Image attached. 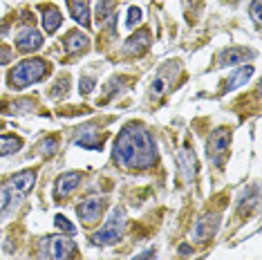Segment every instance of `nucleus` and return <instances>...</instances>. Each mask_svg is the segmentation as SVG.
I'll return each instance as SVG.
<instances>
[{"label": "nucleus", "mask_w": 262, "mask_h": 260, "mask_svg": "<svg viewBox=\"0 0 262 260\" xmlns=\"http://www.w3.org/2000/svg\"><path fill=\"white\" fill-rule=\"evenodd\" d=\"M68 92H70V76H61V79H58L56 83L52 85L50 97H52V99H63Z\"/></svg>", "instance_id": "obj_21"}, {"label": "nucleus", "mask_w": 262, "mask_h": 260, "mask_svg": "<svg viewBox=\"0 0 262 260\" xmlns=\"http://www.w3.org/2000/svg\"><path fill=\"white\" fill-rule=\"evenodd\" d=\"M94 83H97V81H94V76H83L81 83H79V90H81L83 97H85V94H90V92L94 90Z\"/></svg>", "instance_id": "obj_26"}, {"label": "nucleus", "mask_w": 262, "mask_h": 260, "mask_svg": "<svg viewBox=\"0 0 262 260\" xmlns=\"http://www.w3.org/2000/svg\"><path fill=\"white\" fill-rule=\"evenodd\" d=\"M148 45H150V34H148V29H141L139 34L130 36L126 43H123V54H128V56H139Z\"/></svg>", "instance_id": "obj_13"}, {"label": "nucleus", "mask_w": 262, "mask_h": 260, "mask_svg": "<svg viewBox=\"0 0 262 260\" xmlns=\"http://www.w3.org/2000/svg\"><path fill=\"white\" fill-rule=\"evenodd\" d=\"M177 164H180V173L184 182H193V177L198 175V157L190 148H182L177 153Z\"/></svg>", "instance_id": "obj_12"}, {"label": "nucleus", "mask_w": 262, "mask_h": 260, "mask_svg": "<svg viewBox=\"0 0 262 260\" xmlns=\"http://www.w3.org/2000/svg\"><path fill=\"white\" fill-rule=\"evenodd\" d=\"M103 209H105V200L103 198H90V200H83L76 209V213L85 224H94L101 220L103 215Z\"/></svg>", "instance_id": "obj_6"}, {"label": "nucleus", "mask_w": 262, "mask_h": 260, "mask_svg": "<svg viewBox=\"0 0 262 260\" xmlns=\"http://www.w3.org/2000/svg\"><path fill=\"white\" fill-rule=\"evenodd\" d=\"M23 198H25V195L11 191L9 186L0 188V220H7L9 215H14V211L20 206Z\"/></svg>", "instance_id": "obj_10"}, {"label": "nucleus", "mask_w": 262, "mask_h": 260, "mask_svg": "<svg viewBox=\"0 0 262 260\" xmlns=\"http://www.w3.org/2000/svg\"><path fill=\"white\" fill-rule=\"evenodd\" d=\"M56 148H58L56 137H47V139H43L38 144V153H40V155H54Z\"/></svg>", "instance_id": "obj_23"}, {"label": "nucleus", "mask_w": 262, "mask_h": 260, "mask_svg": "<svg viewBox=\"0 0 262 260\" xmlns=\"http://www.w3.org/2000/svg\"><path fill=\"white\" fill-rule=\"evenodd\" d=\"M229 141H231V130L217 128L213 130V135L208 137V159H211L215 166H224L226 153H229Z\"/></svg>", "instance_id": "obj_5"}, {"label": "nucleus", "mask_w": 262, "mask_h": 260, "mask_svg": "<svg viewBox=\"0 0 262 260\" xmlns=\"http://www.w3.org/2000/svg\"><path fill=\"white\" fill-rule=\"evenodd\" d=\"M180 253H190V247L188 245H182L180 247Z\"/></svg>", "instance_id": "obj_31"}, {"label": "nucleus", "mask_w": 262, "mask_h": 260, "mask_svg": "<svg viewBox=\"0 0 262 260\" xmlns=\"http://www.w3.org/2000/svg\"><path fill=\"white\" fill-rule=\"evenodd\" d=\"M11 56H14V52H11V47L0 45V65H7V63L11 61Z\"/></svg>", "instance_id": "obj_29"}, {"label": "nucleus", "mask_w": 262, "mask_h": 260, "mask_svg": "<svg viewBox=\"0 0 262 260\" xmlns=\"http://www.w3.org/2000/svg\"><path fill=\"white\" fill-rule=\"evenodd\" d=\"M65 40V52L68 54H79V52H83L88 47V36L83 32H68V36L63 38Z\"/></svg>", "instance_id": "obj_17"}, {"label": "nucleus", "mask_w": 262, "mask_h": 260, "mask_svg": "<svg viewBox=\"0 0 262 260\" xmlns=\"http://www.w3.org/2000/svg\"><path fill=\"white\" fill-rule=\"evenodd\" d=\"M40 45H43V36H40V32H36L34 27H25L23 32H18V36H16V47H18L20 52H36L40 50Z\"/></svg>", "instance_id": "obj_11"}, {"label": "nucleus", "mask_w": 262, "mask_h": 260, "mask_svg": "<svg viewBox=\"0 0 262 260\" xmlns=\"http://www.w3.org/2000/svg\"><path fill=\"white\" fill-rule=\"evenodd\" d=\"M260 9H262V0H253V3H251V9H249V11H251V18H253L255 25H260V23H262Z\"/></svg>", "instance_id": "obj_27"}, {"label": "nucleus", "mask_w": 262, "mask_h": 260, "mask_svg": "<svg viewBox=\"0 0 262 260\" xmlns=\"http://www.w3.org/2000/svg\"><path fill=\"white\" fill-rule=\"evenodd\" d=\"M47 70H50V65L43 58H25L9 72V83L16 90H23V88L43 81L47 76Z\"/></svg>", "instance_id": "obj_2"}, {"label": "nucleus", "mask_w": 262, "mask_h": 260, "mask_svg": "<svg viewBox=\"0 0 262 260\" xmlns=\"http://www.w3.org/2000/svg\"><path fill=\"white\" fill-rule=\"evenodd\" d=\"M155 251H157V249H155V247H150V249H146V251H141V253H139V256H137L135 260H150V258L155 256Z\"/></svg>", "instance_id": "obj_30"}, {"label": "nucleus", "mask_w": 262, "mask_h": 260, "mask_svg": "<svg viewBox=\"0 0 262 260\" xmlns=\"http://www.w3.org/2000/svg\"><path fill=\"white\" fill-rule=\"evenodd\" d=\"M70 5V14L72 18L79 23L81 27H90V7H88V0H68Z\"/></svg>", "instance_id": "obj_16"}, {"label": "nucleus", "mask_w": 262, "mask_h": 260, "mask_svg": "<svg viewBox=\"0 0 262 260\" xmlns=\"http://www.w3.org/2000/svg\"><path fill=\"white\" fill-rule=\"evenodd\" d=\"M112 157L119 166L137 170V168H150L157 164V144L150 137V133L139 126V123H130L117 135Z\"/></svg>", "instance_id": "obj_1"}, {"label": "nucleus", "mask_w": 262, "mask_h": 260, "mask_svg": "<svg viewBox=\"0 0 262 260\" xmlns=\"http://www.w3.org/2000/svg\"><path fill=\"white\" fill-rule=\"evenodd\" d=\"M141 23V9L139 7H130L128 9V20H126V27H137Z\"/></svg>", "instance_id": "obj_25"}, {"label": "nucleus", "mask_w": 262, "mask_h": 260, "mask_svg": "<svg viewBox=\"0 0 262 260\" xmlns=\"http://www.w3.org/2000/svg\"><path fill=\"white\" fill-rule=\"evenodd\" d=\"M23 146L20 137H14V135H3L0 137V157L5 155H14V153H18Z\"/></svg>", "instance_id": "obj_20"}, {"label": "nucleus", "mask_w": 262, "mask_h": 260, "mask_svg": "<svg viewBox=\"0 0 262 260\" xmlns=\"http://www.w3.org/2000/svg\"><path fill=\"white\" fill-rule=\"evenodd\" d=\"M251 56H253V52L247 50V47H229V50L220 52L217 65H220V68H224V65H237L242 61H249Z\"/></svg>", "instance_id": "obj_14"}, {"label": "nucleus", "mask_w": 262, "mask_h": 260, "mask_svg": "<svg viewBox=\"0 0 262 260\" xmlns=\"http://www.w3.org/2000/svg\"><path fill=\"white\" fill-rule=\"evenodd\" d=\"M220 218H222L220 213H206L202 220H198V224H195V240L198 242L211 240L220 229Z\"/></svg>", "instance_id": "obj_8"}, {"label": "nucleus", "mask_w": 262, "mask_h": 260, "mask_svg": "<svg viewBox=\"0 0 262 260\" xmlns=\"http://www.w3.org/2000/svg\"><path fill=\"white\" fill-rule=\"evenodd\" d=\"M54 224H56L58 229H61V231L70 233V235H72V233H76V227H74V224L70 222V220H68V218H65V215H56V218H54Z\"/></svg>", "instance_id": "obj_24"}, {"label": "nucleus", "mask_w": 262, "mask_h": 260, "mask_svg": "<svg viewBox=\"0 0 262 260\" xmlns=\"http://www.w3.org/2000/svg\"><path fill=\"white\" fill-rule=\"evenodd\" d=\"M115 11V3H110V0H101V3L97 5V18L103 23L108 20V16Z\"/></svg>", "instance_id": "obj_22"}, {"label": "nucleus", "mask_w": 262, "mask_h": 260, "mask_svg": "<svg viewBox=\"0 0 262 260\" xmlns=\"http://www.w3.org/2000/svg\"><path fill=\"white\" fill-rule=\"evenodd\" d=\"M34 182H36V173H34V170H20V173H16L14 177H11L7 186L11 188V191L25 195L27 191H32Z\"/></svg>", "instance_id": "obj_15"}, {"label": "nucleus", "mask_w": 262, "mask_h": 260, "mask_svg": "<svg viewBox=\"0 0 262 260\" xmlns=\"http://www.w3.org/2000/svg\"><path fill=\"white\" fill-rule=\"evenodd\" d=\"M27 110H32V101H18V103L11 105L9 115H20V112H27Z\"/></svg>", "instance_id": "obj_28"}, {"label": "nucleus", "mask_w": 262, "mask_h": 260, "mask_svg": "<svg viewBox=\"0 0 262 260\" xmlns=\"http://www.w3.org/2000/svg\"><path fill=\"white\" fill-rule=\"evenodd\" d=\"M123 227H126V211H123L121 206H117V209L110 213L108 220H105L103 227L92 235V242L94 245H103V247L105 245H115V242L121 240Z\"/></svg>", "instance_id": "obj_4"}, {"label": "nucleus", "mask_w": 262, "mask_h": 260, "mask_svg": "<svg viewBox=\"0 0 262 260\" xmlns=\"http://www.w3.org/2000/svg\"><path fill=\"white\" fill-rule=\"evenodd\" d=\"M74 240L68 235H47L40 240V260H70L74 256Z\"/></svg>", "instance_id": "obj_3"}, {"label": "nucleus", "mask_w": 262, "mask_h": 260, "mask_svg": "<svg viewBox=\"0 0 262 260\" xmlns=\"http://www.w3.org/2000/svg\"><path fill=\"white\" fill-rule=\"evenodd\" d=\"M74 144L81 146V148H92V150H101V144H103V137L94 126H83L76 130L74 135Z\"/></svg>", "instance_id": "obj_9"}, {"label": "nucleus", "mask_w": 262, "mask_h": 260, "mask_svg": "<svg viewBox=\"0 0 262 260\" xmlns=\"http://www.w3.org/2000/svg\"><path fill=\"white\" fill-rule=\"evenodd\" d=\"M251 74H253V68H251V65H244V68L235 70V72L229 76V81H226L224 90H226V92H233L235 88H240V85L247 83V81L251 79Z\"/></svg>", "instance_id": "obj_18"}, {"label": "nucleus", "mask_w": 262, "mask_h": 260, "mask_svg": "<svg viewBox=\"0 0 262 260\" xmlns=\"http://www.w3.org/2000/svg\"><path fill=\"white\" fill-rule=\"evenodd\" d=\"M61 23H63V16L56 7H45L43 9V27H45L47 34H54L56 29L61 27Z\"/></svg>", "instance_id": "obj_19"}, {"label": "nucleus", "mask_w": 262, "mask_h": 260, "mask_svg": "<svg viewBox=\"0 0 262 260\" xmlns=\"http://www.w3.org/2000/svg\"><path fill=\"white\" fill-rule=\"evenodd\" d=\"M81 180H83L81 170H70V173H63L56 180V184H54V198L63 200V198H68V195H72L76 188H79Z\"/></svg>", "instance_id": "obj_7"}]
</instances>
